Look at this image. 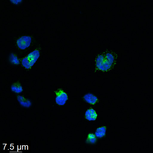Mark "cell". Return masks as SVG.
I'll return each mask as SVG.
<instances>
[{
	"mask_svg": "<svg viewBox=\"0 0 153 153\" xmlns=\"http://www.w3.org/2000/svg\"><path fill=\"white\" fill-rule=\"evenodd\" d=\"M12 1L13 3H14L17 4L19 2H20V1H21V0H12L10 1Z\"/></svg>",
	"mask_w": 153,
	"mask_h": 153,
	"instance_id": "7c38bea8",
	"label": "cell"
},
{
	"mask_svg": "<svg viewBox=\"0 0 153 153\" xmlns=\"http://www.w3.org/2000/svg\"><path fill=\"white\" fill-rule=\"evenodd\" d=\"M40 56L39 51L35 50L29 53L27 56L22 60V65L27 69L32 67L37 60Z\"/></svg>",
	"mask_w": 153,
	"mask_h": 153,
	"instance_id": "7a4b0ae2",
	"label": "cell"
},
{
	"mask_svg": "<svg viewBox=\"0 0 153 153\" xmlns=\"http://www.w3.org/2000/svg\"><path fill=\"white\" fill-rule=\"evenodd\" d=\"M9 60L10 62L13 64L15 65H19V61L17 58L16 56L13 53L10 54L9 56Z\"/></svg>",
	"mask_w": 153,
	"mask_h": 153,
	"instance_id": "8fae6325",
	"label": "cell"
},
{
	"mask_svg": "<svg viewBox=\"0 0 153 153\" xmlns=\"http://www.w3.org/2000/svg\"><path fill=\"white\" fill-rule=\"evenodd\" d=\"M106 128L105 126H103L97 128L95 134L98 138H102L105 135Z\"/></svg>",
	"mask_w": 153,
	"mask_h": 153,
	"instance_id": "9c48e42d",
	"label": "cell"
},
{
	"mask_svg": "<svg viewBox=\"0 0 153 153\" xmlns=\"http://www.w3.org/2000/svg\"><path fill=\"white\" fill-rule=\"evenodd\" d=\"M12 91L16 93H19L22 92L23 89L21 84L19 82H15L11 86Z\"/></svg>",
	"mask_w": 153,
	"mask_h": 153,
	"instance_id": "ba28073f",
	"label": "cell"
},
{
	"mask_svg": "<svg viewBox=\"0 0 153 153\" xmlns=\"http://www.w3.org/2000/svg\"><path fill=\"white\" fill-rule=\"evenodd\" d=\"M114 61V57L110 53L99 55L96 59V66L100 70L106 71L111 68Z\"/></svg>",
	"mask_w": 153,
	"mask_h": 153,
	"instance_id": "6da1fadb",
	"label": "cell"
},
{
	"mask_svg": "<svg viewBox=\"0 0 153 153\" xmlns=\"http://www.w3.org/2000/svg\"><path fill=\"white\" fill-rule=\"evenodd\" d=\"M17 99L20 105L24 107L28 108L31 105V103L29 100L21 95H18L17 97Z\"/></svg>",
	"mask_w": 153,
	"mask_h": 153,
	"instance_id": "52a82bcc",
	"label": "cell"
},
{
	"mask_svg": "<svg viewBox=\"0 0 153 153\" xmlns=\"http://www.w3.org/2000/svg\"><path fill=\"white\" fill-rule=\"evenodd\" d=\"M83 98L85 101L91 105L96 104L98 100L96 96L90 93L85 94Z\"/></svg>",
	"mask_w": 153,
	"mask_h": 153,
	"instance_id": "8992f818",
	"label": "cell"
},
{
	"mask_svg": "<svg viewBox=\"0 0 153 153\" xmlns=\"http://www.w3.org/2000/svg\"><path fill=\"white\" fill-rule=\"evenodd\" d=\"M85 118L88 120H95L97 117V115L94 109L90 108L85 112Z\"/></svg>",
	"mask_w": 153,
	"mask_h": 153,
	"instance_id": "5b68a950",
	"label": "cell"
},
{
	"mask_svg": "<svg viewBox=\"0 0 153 153\" xmlns=\"http://www.w3.org/2000/svg\"><path fill=\"white\" fill-rule=\"evenodd\" d=\"M31 42V38L28 36L21 37L17 40V44L18 47L21 49H24L29 47Z\"/></svg>",
	"mask_w": 153,
	"mask_h": 153,
	"instance_id": "277c9868",
	"label": "cell"
},
{
	"mask_svg": "<svg viewBox=\"0 0 153 153\" xmlns=\"http://www.w3.org/2000/svg\"><path fill=\"white\" fill-rule=\"evenodd\" d=\"M56 97V102L58 105H63L65 103L68 99L67 94L62 89H58L55 92Z\"/></svg>",
	"mask_w": 153,
	"mask_h": 153,
	"instance_id": "3957f363",
	"label": "cell"
},
{
	"mask_svg": "<svg viewBox=\"0 0 153 153\" xmlns=\"http://www.w3.org/2000/svg\"><path fill=\"white\" fill-rule=\"evenodd\" d=\"M97 140L95 135L92 133H89L88 135L86 142L88 144H94L96 142Z\"/></svg>",
	"mask_w": 153,
	"mask_h": 153,
	"instance_id": "30bf717a",
	"label": "cell"
}]
</instances>
